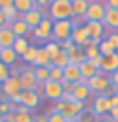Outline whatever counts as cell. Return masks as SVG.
<instances>
[{
    "mask_svg": "<svg viewBox=\"0 0 118 122\" xmlns=\"http://www.w3.org/2000/svg\"><path fill=\"white\" fill-rule=\"evenodd\" d=\"M61 87H63V91H65V92H72L76 85H74V83H68V81L63 80V81H61Z\"/></svg>",
    "mask_w": 118,
    "mask_h": 122,
    "instance_id": "f6af8a7d",
    "label": "cell"
},
{
    "mask_svg": "<svg viewBox=\"0 0 118 122\" xmlns=\"http://www.w3.org/2000/svg\"><path fill=\"white\" fill-rule=\"evenodd\" d=\"M20 104L26 106L30 111H31V109H35V107L41 104V98H39V94H37L33 89H31V91H22L20 92Z\"/></svg>",
    "mask_w": 118,
    "mask_h": 122,
    "instance_id": "2e32d148",
    "label": "cell"
},
{
    "mask_svg": "<svg viewBox=\"0 0 118 122\" xmlns=\"http://www.w3.org/2000/svg\"><path fill=\"white\" fill-rule=\"evenodd\" d=\"M15 113H30V109H28L26 106L19 104V106H15Z\"/></svg>",
    "mask_w": 118,
    "mask_h": 122,
    "instance_id": "681fc988",
    "label": "cell"
},
{
    "mask_svg": "<svg viewBox=\"0 0 118 122\" xmlns=\"http://www.w3.org/2000/svg\"><path fill=\"white\" fill-rule=\"evenodd\" d=\"M111 106H113V107H118V94L111 96Z\"/></svg>",
    "mask_w": 118,
    "mask_h": 122,
    "instance_id": "6f0895ef",
    "label": "cell"
},
{
    "mask_svg": "<svg viewBox=\"0 0 118 122\" xmlns=\"http://www.w3.org/2000/svg\"><path fill=\"white\" fill-rule=\"evenodd\" d=\"M100 70L105 72V74H113V72H116V70H118V52L111 54V56H103Z\"/></svg>",
    "mask_w": 118,
    "mask_h": 122,
    "instance_id": "9a60e30c",
    "label": "cell"
},
{
    "mask_svg": "<svg viewBox=\"0 0 118 122\" xmlns=\"http://www.w3.org/2000/svg\"><path fill=\"white\" fill-rule=\"evenodd\" d=\"M9 111H15V106H11V102H9L7 98L0 100V113H2V115H7Z\"/></svg>",
    "mask_w": 118,
    "mask_h": 122,
    "instance_id": "d590c367",
    "label": "cell"
},
{
    "mask_svg": "<svg viewBox=\"0 0 118 122\" xmlns=\"http://www.w3.org/2000/svg\"><path fill=\"white\" fill-rule=\"evenodd\" d=\"M28 48H30V43H28V39H26V37H17V39H15L13 50H15V54H17L19 57H20Z\"/></svg>",
    "mask_w": 118,
    "mask_h": 122,
    "instance_id": "f1b7e54d",
    "label": "cell"
},
{
    "mask_svg": "<svg viewBox=\"0 0 118 122\" xmlns=\"http://www.w3.org/2000/svg\"><path fill=\"white\" fill-rule=\"evenodd\" d=\"M15 122H33V117L30 113H15Z\"/></svg>",
    "mask_w": 118,
    "mask_h": 122,
    "instance_id": "8d00e7d4",
    "label": "cell"
},
{
    "mask_svg": "<svg viewBox=\"0 0 118 122\" xmlns=\"http://www.w3.org/2000/svg\"><path fill=\"white\" fill-rule=\"evenodd\" d=\"M50 80L52 81H63V69L59 67H50Z\"/></svg>",
    "mask_w": 118,
    "mask_h": 122,
    "instance_id": "e575fe53",
    "label": "cell"
},
{
    "mask_svg": "<svg viewBox=\"0 0 118 122\" xmlns=\"http://www.w3.org/2000/svg\"><path fill=\"white\" fill-rule=\"evenodd\" d=\"M68 56H70V63H74V65H81L83 61H87L85 50L79 48V46H74L72 50H68Z\"/></svg>",
    "mask_w": 118,
    "mask_h": 122,
    "instance_id": "cb8c5ba5",
    "label": "cell"
},
{
    "mask_svg": "<svg viewBox=\"0 0 118 122\" xmlns=\"http://www.w3.org/2000/svg\"><path fill=\"white\" fill-rule=\"evenodd\" d=\"M83 50H85V57H87V61H92V59H96L98 56H102L98 46H87V48H83Z\"/></svg>",
    "mask_w": 118,
    "mask_h": 122,
    "instance_id": "d6a6232c",
    "label": "cell"
},
{
    "mask_svg": "<svg viewBox=\"0 0 118 122\" xmlns=\"http://www.w3.org/2000/svg\"><path fill=\"white\" fill-rule=\"evenodd\" d=\"M107 41H109L111 46L114 48V52H118V31H113V33H109Z\"/></svg>",
    "mask_w": 118,
    "mask_h": 122,
    "instance_id": "ab89813d",
    "label": "cell"
},
{
    "mask_svg": "<svg viewBox=\"0 0 118 122\" xmlns=\"http://www.w3.org/2000/svg\"><path fill=\"white\" fill-rule=\"evenodd\" d=\"M35 69V78H37V83H46L50 81V69L46 67H33Z\"/></svg>",
    "mask_w": 118,
    "mask_h": 122,
    "instance_id": "f546056e",
    "label": "cell"
},
{
    "mask_svg": "<svg viewBox=\"0 0 118 122\" xmlns=\"http://www.w3.org/2000/svg\"><path fill=\"white\" fill-rule=\"evenodd\" d=\"M33 91L39 94V98H44V85L43 83H37V87L33 89Z\"/></svg>",
    "mask_w": 118,
    "mask_h": 122,
    "instance_id": "bcb514c9",
    "label": "cell"
},
{
    "mask_svg": "<svg viewBox=\"0 0 118 122\" xmlns=\"http://www.w3.org/2000/svg\"><path fill=\"white\" fill-rule=\"evenodd\" d=\"M37 50H39V46H33V45H30V48L26 50V52L20 56V59L26 63V67H30V65H33V61H35L37 57Z\"/></svg>",
    "mask_w": 118,
    "mask_h": 122,
    "instance_id": "4316f807",
    "label": "cell"
},
{
    "mask_svg": "<svg viewBox=\"0 0 118 122\" xmlns=\"http://www.w3.org/2000/svg\"><path fill=\"white\" fill-rule=\"evenodd\" d=\"M54 111L61 113L66 120H72V118H78L85 111V102H78V100L63 102V100H59V102H55V106H54Z\"/></svg>",
    "mask_w": 118,
    "mask_h": 122,
    "instance_id": "7a4b0ae2",
    "label": "cell"
},
{
    "mask_svg": "<svg viewBox=\"0 0 118 122\" xmlns=\"http://www.w3.org/2000/svg\"><path fill=\"white\" fill-rule=\"evenodd\" d=\"M63 80L68 81V83H79L81 81V70H79V65H74L70 63L66 69H63Z\"/></svg>",
    "mask_w": 118,
    "mask_h": 122,
    "instance_id": "5bb4252c",
    "label": "cell"
},
{
    "mask_svg": "<svg viewBox=\"0 0 118 122\" xmlns=\"http://www.w3.org/2000/svg\"><path fill=\"white\" fill-rule=\"evenodd\" d=\"M102 59H103V56H98V57H96V59H92L90 63L94 65L96 69H100V67H102Z\"/></svg>",
    "mask_w": 118,
    "mask_h": 122,
    "instance_id": "db71d44e",
    "label": "cell"
},
{
    "mask_svg": "<svg viewBox=\"0 0 118 122\" xmlns=\"http://www.w3.org/2000/svg\"><path fill=\"white\" fill-rule=\"evenodd\" d=\"M78 120H79V122H92V115L87 113V111H83V113L78 117Z\"/></svg>",
    "mask_w": 118,
    "mask_h": 122,
    "instance_id": "7bdbcfd3",
    "label": "cell"
},
{
    "mask_svg": "<svg viewBox=\"0 0 118 122\" xmlns=\"http://www.w3.org/2000/svg\"><path fill=\"white\" fill-rule=\"evenodd\" d=\"M98 122H118V120H113L109 117H102V118H98Z\"/></svg>",
    "mask_w": 118,
    "mask_h": 122,
    "instance_id": "680465c9",
    "label": "cell"
},
{
    "mask_svg": "<svg viewBox=\"0 0 118 122\" xmlns=\"http://www.w3.org/2000/svg\"><path fill=\"white\" fill-rule=\"evenodd\" d=\"M19 81L22 85V91H31L37 87V78H35V69L33 67H24L19 76Z\"/></svg>",
    "mask_w": 118,
    "mask_h": 122,
    "instance_id": "ba28073f",
    "label": "cell"
},
{
    "mask_svg": "<svg viewBox=\"0 0 118 122\" xmlns=\"http://www.w3.org/2000/svg\"><path fill=\"white\" fill-rule=\"evenodd\" d=\"M44 17H48L46 13H44L43 9H39V8H33V9H30L28 13H24V15H20V19L24 20V22L30 26V30H33V28H37L39 24H41V20H43Z\"/></svg>",
    "mask_w": 118,
    "mask_h": 122,
    "instance_id": "9c48e42d",
    "label": "cell"
},
{
    "mask_svg": "<svg viewBox=\"0 0 118 122\" xmlns=\"http://www.w3.org/2000/svg\"><path fill=\"white\" fill-rule=\"evenodd\" d=\"M59 46H61L63 50H66V52H68V50H72V48H74V46H76V45H74V43H72V41H70V39H66V41H63V43H61V45H59Z\"/></svg>",
    "mask_w": 118,
    "mask_h": 122,
    "instance_id": "ee69618b",
    "label": "cell"
},
{
    "mask_svg": "<svg viewBox=\"0 0 118 122\" xmlns=\"http://www.w3.org/2000/svg\"><path fill=\"white\" fill-rule=\"evenodd\" d=\"M4 122H15V111H9L7 115H4Z\"/></svg>",
    "mask_w": 118,
    "mask_h": 122,
    "instance_id": "816d5d0a",
    "label": "cell"
},
{
    "mask_svg": "<svg viewBox=\"0 0 118 122\" xmlns=\"http://www.w3.org/2000/svg\"><path fill=\"white\" fill-rule=\"evenodd\" d=\"M103 26H107V28H113V30H116V28H118V9H111V8L105 9V17H103Z\"/></svg>",
    "mask_w": 118,
    "mask_h": 122,
    "instance_id": "44dd1931",
    "label": "cell"
},
{
    "mask_svg": "<svg viewBox=\"0 0 118 122\" xmlns=\"http://www.w3.org/2000/svg\"><path fill=\"white\" fill-rule=\"evenodd\" d=\"M9 78V67H6L4 63H0V85Z\"/></svg>",
    "mask_w": 118,
    "mask_h": 122,
    "instance_id": "74e56055",
    "label": "cell"
},
{
    "mask_svg": "<svg viewBox=\"0 0 118 122\" xmlns=\"http://www.w3.org/2000/svg\"><path fill=\"white\" fill-rule=\"evenodd\" d=\"M50 2H52V0H33L35 8L43 9V11H44V8H48V6H50Z\"/></svg>",
    "mask_w": 118,
    "mask_h": 122,
    "instance_id": "b9f144b4",
    "label": "cell"
},
{
    "mask_svg": "<svg viewBox=\"0 0 118 122\" xmlns=\"http://www.w3.org/2000/svg\"><path fill=\"white\" fill-rule=\"evenodd\" d=\"M2 26H7V20H6V17H4V13H2V9H0V28Z\"/></svg>",
    "mask_w": 118,
    "mask_h": 122,
    "instance_id": "9f6ffc18",
    "label": "cell"
},
{
    "mask_svg": "<svg viewBox=\"0 0 118 122\" xmlns=\"http://www.w3.org/2000/svg\"><path fill=\"white\" fill-rule=\"evenodd\" d=\"M46 118H48V122H66L65 117H63L61 113H55V111H52V113L48 115Z\"/></svg>",
    "mask_w": 118,
    "mask_h": 122,
    "instance_id": "f35d334b",
    "label": "cell"
},
{
    "mask_svg": "<svg viewBox=\"0 0 118 122\" xmlns=\"http://www.w3.org/2000/svg\"><path fill=\"white\" fill-rule=\"evenodd\" d=\"M17 59H20L17 54H15L13 46H9V48H0V63H4L6 67H13Z\"/></svg>",
    "mask_w": 118,
    "mask_h": 122,
    "instance_id": "ac0fdd59",
    "label": "cell"
},
{
    "mask_svg": "<svg viewBox=\"0 0 118 122\" xmlns=\"http://www.w3.org/2000/svg\"><path fill=\"white\" fill-rule=\"evenodd\" d=\"M105 8L118 9V0H105Z\"/></svg>",
    "mask_w": 118,
    "mask_h": 122,
    "instance_id": "c3c4849f",
    "label": "cell"
},
{
    "mask_svg": "<svg viewBox=\"0 0 118 122\" xmlns=\"http://www.w3.org/2000/svg\"><path fill=\"white\" fill-rule=\"evenodd\" d=\"M83 28H85V31H87L88 39H102L103 37V31H105L103 22H94V20L83 22Z\"/></svg>",
    "mask_w": 118,
    "mask_h": 122,
    "instance_id": "7c38bea8",
    "label": "cell"
},
{
    "mask_svg": "<svg viewBox=\"0 0 118 122\" xmlns=\"http://www.w3.org/2000/svg\"><path fill=\"white\" fill-rule=\"evenodd\" d=\"M66 122H79L78 118H72V120H66Z\"/></svg>",
    "mask_w": 118,
    "mask_h": 122,
    "instance_id": "91938a15",
    "label": "cell"
},
{
    "mask_svg": "<svg viewBox=\"0 0 118 122\" xmlns=\"http://www.w3.org/2000/svg\"><path fill=\"white\" fill-rule=\"evenodd\" d=\"M13 4H15V0H0V9L9 8V6H13Z\"/></svg>",
    "mask_w": 118,
    "mask_h": 122,
    "instance_id": "f907efd6",
    "label": "cell"
},
{
    "mask_svg": "<svg viewBox=\"0 0 118 122\" xmlns=\"http://www.w3.org/2000/svg\"><path fill=\"white\" fill-rule=\"evenodd\" d=\"M70 41H72L76 46L85 48V45H87V41H88V35H87V31H85V28H83V24H76V26H74Z\"/></svg>",
    "mask_w": 118,
    "mask_h": 122,
    "instance_id": "4fadbf2b",
    "label": "cell"
},
{
    "mask_svg": "<svg viewBox=\"0 0 118 122\" xmlns=\"http://www.w3.org/2000/svg\"><path fill=\"white\" fill-rule=\"evenodd\" d=\"M70 65V56H68V52L66 50H63L61 48V52H59V56L55 57V59L52 61V67H59V69H66Z\"/></svg>",
    "mask_w": 118,
    "mask_h": 122,
    "instance_id": "484cf974",
    "label": "cell"
},
{
    "mask_svg": "<svg viewBox=\"0 0 118 122\" xmlns=\"http://www.w3.org/2000/svg\"><path fill=\"white\" fill-rule=\"evenodd\" d=\"M96 2H102V0H96Z\"/></svg>",
    "mask_w": 118,
    "mask_h": 122,
    "instance_id": "94428289",
    "label": "cell"
},
{
    "mask_svg": "<svg viewBox=\"0 0 118 122\" xmlns=\"http://www.w3.org/2000/svg\"><path fill=\"white\" fill-rule=\"evenodd\" d=\"M111 109H113V106H111L109 96H105V94H96L94 102H92V113L98 115V117H105V115H109Z\"/></svg>",
    "mask_w": 118,
    "mask_h": 122,
    "instance_id": "52a82bcc",
    "label": "cell"
},
{
    "mask_svg": "<svg viewBox=\"0 0 118 122\" xmlns=\"http://www.w3.org/2000/svg\"><path fill=\"white\" fill-rule=\"evenodd\" d=\"M98 48H100V54H102V56H111V54H114V48L111 46V43L107 39H103Z\"/></svg>",
    "mask_w": 118,
    "mask_h": 122,
    "instance_id": "836d02e7",
    "label": "cell"
},
{
    "mask_svg": "<svg viewBox=\"0 0 118 122\" xmlns=\"http://www.w3.org/2000/svg\"><path fill=\"white\" fill-rule=\"evenodd\" d=\"M9 26H11V30H13L15 37H26V35H28V31H30V26L24 22L22 19H17V20L11 22Z\"/></svg>",
    "mask_w": 118,
    "mask_h": 122,
    "instance_id": "603a6c76",
    "label": "cell"
},
{
    "mask_svg": "<svg viewBox=\"0 0 118 122\" xmlns=\"http://www.w3.org/2000/svg\"><path fill=\"white\" fill-rule=\"evenodd\" d=\"M15 9L20 13V15H24V13H28L30 9L35 8V4H33V0H15Z\"/></svg>",
    "mask_w": 118,
    "mask_h": 122,
    "instance_id": "83f0119b",
    "label": "cell"
},
{
    "mask_svg": "<svg viewBox=\"0 0 118 122\" xmlns=\"http://www.w3.org/2000/svg\"><path fill=\"white\" fill-rule=\"evenodd\" d=\"M87 85H88V89H90V92L105 94V91L111 87V80H109V76H105V72L100 70L96 76H92V78L87 80Z\"/></svg>",
    "mask_w": 118,
    "mask_h": 122,
    "instance_id": "5b68a950",
    "label": "cell"
},
{
    "mask_svg": "<svg viewBox=\"0 0 118 122\" xmlns=\"http://www.w3.org/2000/svg\"><path fill=\"white\" fill-rule=\"evenodd\" d=\"M33 37L37 39V41H41V43H50L52 41V33H54V20H52L50 17H44L43 20H41V24L37 26V28H33Z\"/></svg>",
    "mask_w": 118,
    "mask_h": 122,
    "instance_id": "277c9868",
    "label": "cell"
},
{
    "mask_svg": "<svg viewBox=\"0 0 118 122\" xmlns=\"http://www.w3.org/2000/svg\"><path fill=\"white\" fill-rule=\"evenodd\" d=\"M33 67H46V69L52 67V59H50V56L46 54L44 46L37 50V57H35V61H33Z\"/></svg>",
    "mask_w": 118,
    "mask_h": 122,
    "instance_id": "7402d4cb",
    "label": "cell"
},
{
    "mask_svg": "<svg viewBox=\"0 0 118 122\" xmlns=\"http://www.w3.org/2000/svg\"><path fill=\"white\" fill-rule=\"evenodd\" d=\"M15 33L11 30V26H2L0 28V48H9V46L15 45Z\"/></svg>",
    "mask_w": 118,
    "mask_h": 122,
    "instance_id": "e0dca14e",
    "label": "cell"
},
{
    "mask_svg": "<svg viewBox=\"0 0 118 122\" xmlns=\"http://www.w3.org/2000/svg\"><path fill=\"white\" fill-rule=\"evenodd\" d=\"M79 70H81V78H85V80L96 76V74L100 72V69H96L90 61H83V63L79 65Z\"/></svg>",
    "mask_w": 118,
    "mask_h": 122,
    "instance_id": "d4e9b609",
    "label": "cell"
},
{
    "mask_svg": "<svg viewBox=\"0 0 118 122\" xmlns=\"http://www.w3.org/2000/svg\"><path fill=\"white\" fill-rule=\"evenodd\" d=\"M22 69H24V67H9V76L11 78H19L20 76V72H22Z\"/></svg>",
    "mask_w": 118,
    "mask_h": 122,
    "instance_id": "60d3db41",
    "label": "cell"
},
{
    "mask_svg": "<svg viewBox=\"0 0 118 122\" xmlns=\"http://www.w3.org/2000/svg\"><path fill=\"white\" fill-rule=\"evenodd\" d=\"M63 87H61V83L59 81H46L44 83V98L52 100V102H59L61 100V96H63Z\"/></svg>",
    "mask_w": 118,
    "mask_h": 122,
    "instance_id": "8fae6325",
    "label": "cell"
},
{
    "mask_svg": "<svg viewBox=\"0 0 118 122\" xmlns=\"http://www.w3.org/2000/svg\"><path fill=\"white\" fill-rule=\"evenodd\" d=\"M88 96H90L88 85L87 83H76V87H74V91H72V98L78 100V102H85Z\"/></svg>",
    "mask_w": 118,
    "mask_h": 122,
    "instance_id": "ffe728a7",
    "label": "cell"
},
{
    "mask_svg": "<svg viewBox=\"0 0 118 122\" xmlns=\"http://www.w3.org/2000/svg\"><path fill=\"white\" fill-rule=\"evenodd\" d=\"M2 13H4V17H6V20H7V24H11V22H15L17 19H20V13L15 9V6H9V8H4L2 9Z\"/></svg>",
    "mask_w": 118,
    "mask_h": 122,
    "instance_id": "1f68e13d",
    "label": "cell"
},
{
    "mask_svg": "<svg viewBox=\"0 0 118 122\" xmlns=\"http://www.w3.org/2000/svg\"><path fill=\"white\" fill-rule=\"evenodd\" d=\"M74 26H76V22H74L72 19H70V20H55V22H54V33H52V41H55V43H59V45H61L63 41L70 39Z\"/></svg>",
    "mask_w": 118,
    "mask_h": 122,
    "instance_id": "3957f363",
    "label": "cell"
},
{
    "mask_svg": "<svg viewBox=\"0 0 118 122\" xmlns=\"http://www.w3.org/2000/svg\"><path fill=\"white\" fill-rule=\"evenodd\" d=\"M48 17L52 20H70L72 19V0H52L48 6Z\"/></svg>",
    "mask_w": 118,
    "mask_h": 122,
    "instance_id": "6da1fadb",
    "label": "cell"
},
{
    "mask_svg": "<svg viewBox=\"0 0 118 122\" xmlns=\"http://www.w3.org/2000/svg\"><path fill=\"white\" fill-rule=\"evenodd\" d=\"M105 9H107V8H105V4H103V2L90 0L87 13H85V17H83V22H88V20H94V22H103Z\"/></svg>",
    "mask_w": 118,
    "mask_h": 122,
    "instance_id": "8992f818",
    "label": "cell"
},
{
    "mask_svg": "<svg viewBox=\"0 0 118 122\" xmlns=\"http://www.w3.org/2000/svg\"><path fill=\"white\" fill-rule=\"evenodd\" d=\"M33 122H48V118L44 115H39V117H33Z\"/></svg>",
    "mask_w": 118,
    "mask_h": 122,
    "instance_id": "11a10c76",
    "label": "cell"
},
{
    "mask_svg": "<svg viewBox=\"0 0 118 122\" xmlns=\"http://www.w3.org/2000/svg\"><path fill=\"white\" fill-rule=\"evenodd\" d=\"M109 118H113V120H118V107H113L109 111Z\"/></svg>",
    "mask_w": 118,
    "mask_h": 122,
    "instance_id": "f5cc1de1",
    "label": "cell"
},
{
    "mask_svg": "<svg viewBox=\"0 0 118 122\" xmlns=\"http://www.w3.org/2000/svg\"><path fill=\"white\" fill-rule=\"evenodd\" d=\"M44 50H46V54L50 56V59L54 61L59 56V52H61V46H59V43H55V41H50V43L44 45Z\"/></svg>",
    "mask_w": 118,
    "mask_h": 122,
    "instance_id": "4dcf8cb0",
    "label": "cell"
},
{
    "mask_svg": "<svg viewBox=\"0 0 118 122\" xmlns=\"http://www.w3.org/2000/svg\"><path fill=\"white\" fill-rule=\"evenodd\" d=\"M109 80H111V85L118 87V70H116V72H113V74H109Z\"/></svg>",
    "mask_w": 118,
    "mask_h": 122,
    "instance_id": "7dc6e473",
    "label": "cell"
},
{
    "mask_svg": "<svg viewBox=\"0 0 118 122\" xmlns=\"http://www.w3.org/2000/svg\"><path fill=\"white\" fill-rule=\"evenodd\" d=\"M2 92H4V96H6L7 100L17 96V94H20L22 85H20V81H19V78H11V76L7 78L6 81L2 83Z\"/></svg>",
    "mask_w": 118,
    "mask_h": 122,
    "instance_id": "30bf717a",
    "label": "cell"
},
{
    "mask_svg": "<svg viewBox=\"0 0 118 122\" xmlns=\"http://www.w3.org/2000/svg\"><path fill=\"white\" fill-rule=\"evenodd\" d=\"M88 4H90V0H72V17L83 20V17L88 9Z\"/></svg>",
    "mask_w": 118,
    "mask_h": 122,
    "instance_id": "d6986e66",
    "label": "cell"
}]
</instances>
